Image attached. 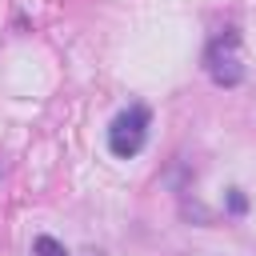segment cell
Masks as SVG:
<instances>
[{"instance_id": "2", "label": "cell", "mask_w": 256, "mask_h": 256, "mask_svg": "<svg viewBox=\"0 0 256 256\" xmlns=\"http://www.w3.org/2000/svg\"><path fill=\"white\" fill-rule=\"evenodd\" d=\"M236 44H240V36L236 32H224L220 40H212V48L204 56V68H208L212 84H220V88H236L244 80V64L236 60Z\"/></svg>"}, {"instance_id": "1", "label": "cell", "mask_w": 256, "mask_h": 256, "mask_svg": "<svg viewBox=\"0 0 256 256\" xmlns=\"http://www.w3.org/2000/svg\"><path fill=\"white\" fill-rule=\"evenodd\" d=\"M148 128H152L148 104H128V108H120V112L112 116V124H108V152L120 156V160H132V156L144 148Z\"/></svg>"}, {"instance_id": "5", "label": "cell", "mask_w": 256, "mask_h": 256, "mask_svg": "<svg viewBox=\"0 0 256 256\" xmlns=\"http://www.w3.org/2000/svg\"><path fill=\"white\" fill-rule=\"evenodd\" d=\"M228 212H232V216H244V212H248V196H244L240 188H228Z\"/></svg>"}, {"instance_id": "3", "label": "cell", "mask_w": 256, "mask_h": 256, "mask_svg": "<svg viewBox=\"0 0 256 256\" xmlns=\"http://www.w3.org/2000/svg\"><path fill=\"white\" fill-rule=\"evenodd\" d=\"M32 256H68V252H64V244L56 236H36L32 240Z\"/></svg>"}, {"instance_id": "4", "label": "cell", "mask_w": 256, "mask_h": 256, "mask_svg": "<svg viewBox=\"0 0 256 256\" xmlns=\"http://www.w3.org/2000/svg\"><path fill=\"white\" fill-rule=\"evenodd\" d=\"M180 212H184L188 220H196V224H208V220H212V212H208L200 200H184V204H180Z\"/></svg>"}]
</instances>
